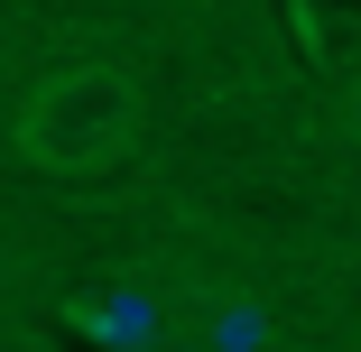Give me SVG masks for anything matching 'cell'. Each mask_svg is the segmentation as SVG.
<instances>
[{
  "instance_id": "obj_2",
  "label": "cell",
  "mask_w": 361,
  "mask_h": 352,
  "mask_svg": "<svg viewBox=\"0 0 361 352\" xmlns=\"http://www.w3.org/2000/svg\"><path fill=\"white\" fill-rule=\"evenodd\" d=\"M259 343H269V306H241L232 297V306L204 315V352H259Z\"/></svg>"
},
{
  "instance_id": "obj_1",
  "label": "cell",
  "mask_w": 361,
  "mask_h": 352,
  "mask_svg": "<svg viewBox=\"0 0 361 352\" xmlns=\"http://www.w3.org/2000/svg\"><path fill=\"white\" fill-rule=\"evenodd\" d=\"M130 130H139V84L111 75V65H75V75H56L28 111H19V149L37 167H65V176H84L102 158L130 149Z\"/></svg>"
},
{
  "instance_id": "obj_4",
  "label": "cell",
  "mask_w": 361,
  "mask_h": 352,
  "mask_svg": "<svg viewBox=\"0 0 361 352\" xmlns=\"http://www.w3.org/2000/svg\"><path fill=\"white\" fill-rule=\"evenodd\" d=\"M343 121H352V139H361V84H352V93H343Z\"/></svg>"
},
{
  "instance_id": "obj_3",
  "label": "cell",
  "mask_w": 361,
  "mask_h": 352,
  "mask_svg": "<svg viewBox=\"0 0 361 352\" xmlns=\"http://www.w3.org/2000/svg\"><path fill=\"white\" fill-rule=\"evenodd\" d=\"M84 324L111 334V343H149V334H158V315L139 306V297H102V306H84Z\"/></svg>"
}]
</instances>
